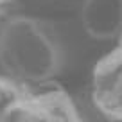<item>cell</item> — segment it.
Segmentation results:
<instances>
[{
  "label": "cell",
  "instance_id": "obj_5",
  "mask_svg": "<svg viewBox=\"0 0 122 122\" xmlns=\"http://www.w3.org/2000/svg\"><path fill=\"white\" fill-rule=\"evenodd\" d=\"M25 88H27V83H18L15 79L0 76V115L4 113V110L7 106H11L16 99L22 97Z\"/></svg>",
  "mask_w": 122,
  "mask_h": 122
},
{
  "label": "cell",
  "instance_id": "obj_4",
  "mask_svg": "<svg viewBox=\"0 0 122 122\" xmlns=\"http://www.w3.org/2000/svg\"><path fill=\"white\" fill-rule=\"evenodd\" d=\"M81 23L93 40L108 41L122 34V0H84Z\"/></svg>",
  "mask_w": 122,
  "mask_h": 122
},
{
  "label": "cell",
  "instance_id": "obj_2",
  "mask_svg": "<svg viewBox=\"0 0 122 122\" xmlns=\"http://www.w3.org/2000/svg\"><path fill=\"white\" fill-rule=\"evenodd\" d=\"M0 122H86L61 84H27L20 99L0 115Z\"/></svg>",
  "mask_w": 122,
  "mask_h": 122
},
{
  "label": "cell",
  "instance_id": "obj_7",
  "mask_svg": "<svg viewBox=\"0 0 122 122\" xmlns=\"http://www.w3.org/2000/svg\"><path fill=\"white\" fill-rule=\"evenodd\" d=\"M0 27H2V23H0Z\"/></svg>",
  "mask_w": 122,
  "mask_h": 122
},
{
  "label": "cell",
  "instance_id": "obj_3",
  "mask_svg": "<svg viewBox=\"0 0 122 122\" xmlns=\"http://www.w3.org/2000/svg\"><path fill=\"white\" fill-rule=\"evenodd\" d=\"M92 101L104 118L122 122V45H117L93 66Z\"/></svg>",
  "mask_w": 122,
  "mask_h": 122
},
{
  "label": "cell",
  "instance_id": "obj_1",
  "mask_svg": "<svg viewBox=\"0 0 122 122\" xmlns=\"http://www.w3.org/2000/svg\"><path fill=\"white\" fill-rule=\"evenodd\" d=\"M65 66L59 36L45 20L25 15L9 16L0 27V68L18 83L52 81Z\"/></svg>",
  "mask_w": 122,
  "mask_h": 122
},
{
  "label": "cell",
  "instance_id": "obj_6",
  "mask_svg": "<svg viewBox=\"0 0 122 122\" xmlns=\"http://www.w3.org/2000/svg\"><path fill=\"white\" fill-rule=\"evenodd\" d=\"M13 2H15V0H0V15H2V13H4V9L7 7V5H11Z\"/></svg>",
  "mask_w": 122,
  "mask_h": 122
}]
</instances>
